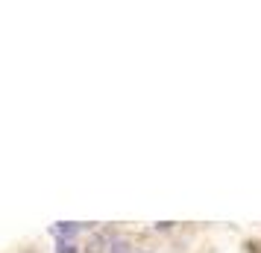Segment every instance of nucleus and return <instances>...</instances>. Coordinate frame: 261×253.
<instances>
[{
	"instance_id": "f257e3e1",
	"label": "nucleus",
	"mask_w": 261,
	"mask_h": 253,
	"mask_svg": "<svg viewBox=\"0 0 261 253\" xmlns=\"http://www.w3.org/2000/svg\"><path fill=\"white\" fill-rule=\"evenodd\" d=\"M103 250H106V239H103L100 233H97V236H91V239H88V247H85V253H103Z\"/></svg>"
},
{
	"instance_id": "f03ea898",
	"label": "nucleus",
	"mask_w": 261,
	"mask_h": 253,
	"mask_svg": "<svg viewBox=\"0 0 261 253\" xmlns=\"http://www.w3.org/2000/svg\"><path fill=\"white\" fill-rule=\"evenodd\" d=\"M109 250L112 253H129V241H123V239L109 241Z\"/></svg>"
},
{
	"instance_id": "7ed1b4c3",
	"label": "nucleus",
	"mask_w": 261,
	"mask_h": 253,
	"mask_svg": "<svg viewBox=\"0 0 261 253\" xmlns=\"http://www.w3.org/2000/svg\"><path fill=\"white\" fill-rule=\"evenodd\" d=\"M59 233H62V236H73L76 227H73V224H59Z\"/></svg>"
},
{
	"instance_id": "20e7f679",
	"label": "nucleus",
	"mask_w": 261,
	"mask_h": 253,
	"mask_svg": "<svg viewBox=\"0 0 261 253\" xmlns=\"http://www.w3.org/2000/svg\"><path fill=\"white\" fill-rule=\"evenodd\" d=\"M59 253H76V250H73L71 244H65V241H62V244H59Z\"/></svg>"
}]
</instances>
